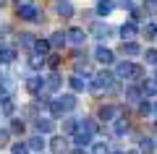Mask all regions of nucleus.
I'll use <instances>...</instances> for the list:
<instances>
[{
    "mask_svg": "<svg viewBox=\"0 0 157 154\" xmlns=\"http://www.w3.org/2000/svg\"><path fill=\"white\" fill-rule=\"evenodd\" d=\"M113 76H115V81L118 78H121V81H128V78H139L141 76V68L136 66V63H118L115 66V73H113Z\"/></svg>",
    "mask_w": 157,
    "mask_h": 154,
    "instance_id": "f257e3e1",
    "label": "nucleus"
},
{
    "mask_svg": "<svg viewBox=\"0 0 157 154\" xmlns=\"http://www.w3.org/2000/svg\"><path fill=\"white\" fill-rule=\"evenodd\" d=\"M113 86H115V76H113L110 71H100L94 76V86H92V92H94V94L113 92Z\"/></svg>",
    "mask_w": 157,
    "mask_h": 154,
    "instance_id": "f03ea898",
    "label": "nucleus"
},
{
    "mask_svg": "<svg viewBox=\"0 0 157 154\" xmlns=\"http://www.w3.org/2000/svg\"><path fill=\"white\" fill-rule=\"evenodd\" d=\"M94 58H97V63H105V66L115 63V52H113V50H107L105 44H97V47H94Z\"/></svg>",
    "mask_w": 157,
    "mask_h": 154,
    "instance_id": "7ed1b4c3",
    "label": "nucleus"
},
{
    "mask_svg": "<svg viewBox=\"0 0 157 154\" xmlns=\"http://www.w3.org/2000/svg\"><path fill=\"white\" fill-rule=\"evenodd\" d=\"M66 42H71V44H84V42H86V32H84L81 26L68 29V32H66Z\"/></svg>",
    "mask_w": 157,
    "mask_h": 154,
    "instance_id": "20e7f679",
    "label": "nucleus"
},
{
    "mask_svg": "<svg viewBox=\"0 0 157 154\" xmlns=\"http://www.w3.org/2000/svg\"><path fill=\"white\" fill-rule=\"evenodd\" d=\"M144 94H141V86H136V84H131V86H126V99H128L131 105H141L144 102Z\"/></svg>",
    "mask_w": 157,
    "mask_h": 154,
    "instance_id": "39448f33",
    "label": "nucleus"
},
{
    "mask_svg": "<svg viewBox=\"0 0 157 154\" xmlns=\"http://www.w3.org/2000/svg\"><path fill=\"white\" fill-rule=\"evenodd\" d=\"M18 16L26 18V21H37V18H42V13H39L34 6H18Z\"/></svg>",
    "mask_w": 157,
    "mask_h": 154,
    "instance_id": "423d86ee",
    "label": "nucleus"
},
{
    "mask_svg": "<svg viewBox=\"0 0 157 154\" xmlns=\"http://www.w3.org/2000/svg\"><path fill=\"white\" fill-rule=\"evenodd\" d=\"M26 92L29 94H42V92H45V81H42L39 76H32L26 81Z\"/></svg>",
    "mask_w": 157,
    "mask_h": 154,
    "instance_id": "0eeeda50",
    "label": "nucleus"
},
{
    "mask_svg": "<svg viewBox=\"0 0 157 154\" xmlns=\"http://www.w3.org/2000/svg\"><path fill=\"white\" fill-rule=\"evenodd\" d=\"M118 112H121V107H115V105H102L97 115H100V120H113Z\"/></svg>",
    "mask_w": 157,
    "mask_h": 154,
    "instance_id": "6e6552de",
    "label": "nucleus"
},
{
    "mask_svg": "<svg viewBox=\"0 0 157 154\" xmlns=\"http://www.w3.org/2000/svg\"><path fill=\"white\" fill-rule=\"evenodd\" d=\"M68 86H71L73 92H86V89H89V84H86V78H81V76H76V73H73V76L68 78Z\"/></svg>",
    "mask_w": 157,
    "mask_h": 154,
    "instance_id": "1a4fd4ad",
    "label": "nucleus"
},
{
    "mask_svg": "<svg viewBox=\"0 0 157 154\" xmlns=\"http://www.w3.org/2000/svg\"><path fill=\"white\" fill-rule=\"evenodd\" d=\"M97 128H100V126H97V123L92 120V118H84V120L78 123V131H81V133H86V136H94V133H97Z\"/></svg>",
    "mask_w": 157,
    "mask_h": 154,
    "instance_id": "9d476101",
    "label": "nucleus"
},
{
    "mask_svg": "<svg viewBox=\"0 0 157 154\" xmlns=\"http://www.w3.org/2000/svg\"><path fill=\"white\" fill-rule=\"evenodd\" d=\"M16 60V50L13 47H0V66H11Z\"/></svg>",
    "mask_w": 157,
    "mask_h": 154,
    "instance_id": "9b49d317",
    "label": "nucleus"
},
{
    "mask_svg": "<svg viewBox=\"0 0 157 154\" xmlns=\"http://www.w3.org/2000/svg\"><path fill=\"white\" fill-rule=\"evenodd\" d=\"M92 34H94L97 39H105V37H110V34H113V29L107 26V24H102V21H97L94 26H92Z\"/></svg>",
    "mask_w": 157,
    "mask_h": 154,
    "instance_id": "f8f14e48",
    "label": "nucleus"
},
{
    "mask_svg": "<svg viewBox=\"0 0 157 154\" xmlns=\"http://www.w3.org/2000/svg\"><path fill=\"white\" fill-rule=\"evenodd\" d=\"M34 126H37V133L42 136V133H52V128H55V123H52L50 118H39V120L34 123Z\"/></svg>",
    "mask_w": 157,
    "mask_h": 154,
    "instance_id": "ddd939ff",
    "label": "nucleus"
},
{
    "mask_svg": "<svg viewBox=\"0 0 157 154\" xmlns=\"http://www.w3.org/2000/svg\"><path fill=\"white\" fill-rule=\"evenodd\" d=\"M0 112H3V115H13V112H16V102H13L11 97H3L0 99Z\"/></svg>",
    "mask_w": 157,
    "mask_h": 154,
    "instance_id": "4468645a",
    "label": "nucleus"
},
{
    "mask_svg": "<svg viewBox=\"0 0 157 154\" xmlns=\"http://www.w3.org/2000/svg\"><path fill=\"white\" fill-rule=\"evenodd\" d=\"M58 102H60V107H63V112H71L73 107H76V97H73V94H63V97L58 99Z\"/></svg>",
    "mask_w": 157,
    "mask_h": 154,
    "instance_id": "2eb2a0df",
    "label": "nucleus"
},
{
    "mask_svg": "<svg viewBox=\"0 0 157 154\" xmlns=\"http://www.w3.org/2000/svg\"><path fill=\"white\" fill-rule=\"evenodd\" d=\"M26 146L32 149V152H39V154H42V149H45V138L37 133V136H32V138L26 141Z\"/></svg>",
    "mask_w": 157,
    "mask_h": 154,
    "instance_id": "dca6fc26",
    "label": "nucleus"
},
{
    "mask_svg": "<svg viewBox=\"0 0 157 154\" xmlns=\"http://www.w3.org/2000/svg\"><path fill=\"white\" fill-rule=\"evenodd\" d=\"M121 50H123V55H128V58H134V55H139V52H141V47L136 42H123V44H121Z\"/></svg>",
    "mask_w": 157,
    "mask_h": 154,
    "instance_id": "f3484780",
    "label": "nucleus"
},
{
    "mask_svg": "<svg viewBox=\"0 0 157 154\" xmlns=\"http://www.w3.org/2000/svg\"><path fill=\"white\" fill-rule=\"evenodd\" d=\"M121 37H123V42H131V39L136 37V26L134 24H123V26H121Z\"/></svg>",
    "mask_w": 157,
    "mask_h": 154,
    "instance_id": "a211bd4d",
    "label": "nucleus"
},
{
    "mask_svg": "<svg viewBox=\"0 0 157 154\" xmlns=\"http://www.w3.org/2000/svg\"><path fill=\"white\" fill-rule=\"evenodd\" d=\"M50 149H52V152H55V154H63V152H66V149H68V144H66V138L55 136V138H52V141H50Z\"/></svg>",
    "mask_w": 157,
    "mask_h": 154,
    "instance_id": "6ab92c4d",
    "label": "nucleus"
},
{
    "mask_svg": "<svg viewBox=\"0 0 157 154\" xmlns=\"http://www.w3.org/2000/svg\"><path fill=\"white\" fill-rule=\"evenodd\" d=\"M50 50H52V47H50V42H47V39H37V42H34V52H37V55L45 58Z\"/></svg>",
    "mask_w": 157,
    "mask_h": 154,
    "instance_id": "aec40b11",
    "label": "nucleus"
},
{
    "mask_svg": "<svg viewBox=\"0 0 157 154\" xmlns=\"http://www.w3.org/2000/svg\"><path fill=\"white\" fill-rule=\"evenodd\" d=\"M155 149H157V146H155V141H152V138H147V136L139 138V152H141V154H152Z\"/></svg>",
    "mask_w": 157,
    "mask_h": 154,
    "instance_id": "412c9836",
    "label": "nucleus"
},
{
    "mask_svg": "<svg viewBox=\"0 0 157 154\" xmlns=\"http://www.w3.org/2000/svg\"><path fill=\"white\" fill-rule=\"evenodd\" d=\"M110 13H113L110 0H97V16H110Z\"/></svg>",
    "mask_w": 157,
    "mask_h": 154,
    "instance_id": "4be33fe9",
    "label": "nucleus"
},
{
    "mask_svg": "<svg viewBox=\"0 0 157 154\" xmlns=\"http://www.w3.org/2000/svg\"><path fill=\"white\" fill-rule=\"evenodd\" d=\"M45 84H47V86H45V92H58V89H60V84H63V81H60V76H58V73H52V76L47 78Z\"/></svg>",
    "mask_w": 157,
    "mask_h": 154,
    "instance_id": "5701e85b",
    "label": "nucleus"
},
{
    "mask_svg": "<svg viewBox=\"0 0 157 154\" xmlns=\"http://www.w3.org/2000/svg\"><path fill=\"white\" fill-rule=\"evenodd\" d=\"M73 141H76V146H78V149H84V146H89V141H92V136H86V133H81V131H76V133H73Z\"/></svg>",
    "mask_w": 157,
    "mask_h": 154,
    "instance_id": "b1692460",
    "label": "nucleus"
},
{
    "mask_svg": "<svg viewBox=\"0 0 157 154\" xmlns=\"http://www.w3.org/2000/svg\"><path fill=\"white\" fill-rule=\"evenodd\" d=\"M47 42H50V47H63L66 44V32H55Z\"/></svg>",
    "mask_w": 157,
    "mask_h": 154,
    "instance_id": "393cba45",
    "label": "nucleus"
},
{
    "mask_svg": "<svg viewBox=\"0 0 157 154\" xmlns=\"http://www.w3.org/2000/svg\"><path fill=\"white\" fill-rule=\"evenodd\" d=\"M18 42H21V47H26V50H32L34 47V34H29V32H24V34H18Z\"/></svg>",
    "mask_w": 157,
    "mask_h": 154,
    "instance_id": "a878e982",
    "label": "nucleus"
},
{
    "mask_svg": "<svg viewBox=\"0 0 157 154\" xmlns=\"http://www.w3.org/2000/svg\"><path fill=\"white\" fill-rule=\"evenodd\" d=\"M81 73H84V76H89V73H92V66H89L86 60H81V58H78V60H76V76H81Z\"/></svg>",
    "mask_w": 157,
    "mask_h": 154,
    "instance_id": "bb28decb",
    "label": "nucleus"
},
{
    "mask_svg": "<svg viewBox=\"0 0 157 154\" xmlns=\"http://www.w3.org/2000/svg\"><path fill=\"white\" fill-rule=\"evenodd\" d=\"M113 133H115V136H123V133H128V120H123V118H121V120H115Z\"/></svg>",
    "mask_w": 157,
    "mask_h": 154,
    "instance_id": "cd10ccee",
    "label": "nucleus"
},
{
    "mask_svg": "<svg viewBox=\"0 0 157 154\" xmlns=\"http://www.w3.org/2000/svg\"><path fill=\"white\" fill-rule=\"evenodd\" d=\"M141 94H147V97L157 94V81H144L141 84Z\"/></svg>",
    "mask_w": 157,
    "mask_h": 154,
    "instance_id": "c85d7f7f",
    "label": "nucleus"
},
{
    "mask_svg": "<svg viewBox=\"0 0 157 154\" xmlns=\"http://www.w3.org/2000/svg\"><path fill=\"white\" fill-rule=\"evenodd\" d=\"M58 13H60L63 18L73 16V6H71V3H58Z\"/></svg>",
    "mask_w": 157,
    "mask_h": 154,
    "instance_id": "c756f323",
    "label": "nucleus"
},
{
    "mask_svg": "<svg viewBox=\"0 0 157 154\" xmlns=\"http://www.w3.org/2000/svg\"><path fill=\"white\" fill-rule=\"evenodd\" d=\"M141 34H144L147 39H155V37H157V26H155L152 21H149V24H144V29H141Z\"/></svg>",
    "mask_w": 157,
    "mask_h": 154,
    "instance_id": "7c9ffc66",
    "label": "nucleus"
},
{
    "mask_svg": "<svg viewBox=\"0 0 157 154\" xmlns=\"http://www.w3.org/2000/svg\"><path fill=\"white\" fill-rule=\"evenodd\" d=\"M47 107H50V115H52V118H60V115H63V107H60V102H58V99H52Z\"/></svg>",
    "mask_w": 157,
    "mask_h": 154,
    "instance_id": "2f4dec72",
    "label": "nucleus"
},
{
    "mask_svg": "<svg viewBox=\"0 0 157 154\" xmlns=\"http://www.w3.org/2000/svg\"><path fill=\"white\" fill-rule=\"evenodd\" d=\"M144 13L157 16V0H144Z\"/></svg>",
    "mask_w": 157,
    "mask_h": 154,
    "instance_id": "473e14b6",
    "label": "nucleus"
},
{
    "mask_svg": "<svg viewBox=\"0 0 157 154\" xmlns=\"http://www.w3.org/2000/svg\"><path fill=\"white\" fill-rule=\"evenodd\" d=\"M92 154H110V146H107L105 141H100V144H94V149H92Z\"/></svg>",
    "mask_w": 157,
    "mask_h": 154,
    "instance_id": "72a5a7b5",
    "label": "nucleus"
},
{
    "mask_svg": "<svg viewBox=\"0 0 157 154\" xmlns=\"http://www.w3.org/2000/svg\"><path fill=\"white\" fill-rule=\"evenodd\" d=\"M11 152L13 154H29V146L24 141H18V144H13V146H11Z\"/></svg>",
    "mask_w": 157,
    "mask_h": 154,
    "instance_id": "f704fd0d",
    "label": "nucleus"
},
{
    "mask_svg": "<svg viewBox=\"0 0 157 154\" xmlns=\"http://www.w3.org/2000/svg\"><path fill=\"white\" fill-rule=\"evenodd\" d=\"M24 128H26L24 120H11V128H8V131L11 133H24Z\"/></svg>",
    "mask_w": 157,
    "mask_h": 154,
    "instance_id": "c9c22d12",
    "label": "nucleus"
},
{
    "mask_svg": "<svg viewBox=\"0 0 157 154\" xmlns=\"http://www.w3.org/2000/svg\"><path fill=\"white\" fill-rule=\"evenodd\" d=\"M29 66H32V68H42V66H45V58L34 52V55H32V60H29Z\"/></svg>",
    "mask_w": 157,
    "mask_h": 154,
    "instance_id": "e433bc0d",
    "label": "nucleus"
},
{
    "mask_svg": "<svg viewBox=\"0 0 157 154\" xmlns=\"http://www.w3.org/2000/svg\"><path fill=\"white\" fill-rule=\"evenodd\" d=\"M144 60L149 63V66H157V50H147V52H144Z\"/></svg>",
    "mask_w": 157,
    "mask_h": 154,
    "instance_id": "4c0bfd02",
    "label": "nucleus"
},
{
    "mask_svg": "<svg viewBox=\"0 0 157 154\" xmlns=\"http://www.w3.org/2000/svg\"><path fill=\"white\" fill-rule=\"evenodd\" d=\"M8 89H11V81L8 78H0V99L8 97Z\"/></svg>",
    "mask_w": 157,
    "mask_h": 154,
    "instance_id": "58836bf2",
    "label": "nucleus"
},
{
    "mask_svg": "<svg viewBox=\"0 0 157 154\" xmlns=\"http://www.w3.org/2000/svg\"><path fill=\"white\" fill-rule=\"evenodd\" d=\"M8 141H11V131L8 128H0V146H6Z\"/></svg>",
    "mask_w": 157,
    "mask_h": 154,
    "instance_id": "ea45409f",
    "label": "nucleus"
},
{
    "mask_svg": "<svg viewBox=\"0 0 157 154\" xmlns=\"http://www.w3.org/2000/svg\"><path fill=\"white\" fill-rule=\"evenodd\" d=\"M63 131H66V133H76V123H73V120H66V123H63Z\"/></svg>",
    "mask_w": 157,
    "mask_h": 154,
    "instance_id": "a19ab883",
    "label": "nucleus"
},
{
    "mask_svg": "<svg viewBox=\"0 0 157 154\" xmlns=\"http://www.w3.org/2000/svg\"><path fill=\"white\" fill-rule=\"evenodd\" d=\"M139 112H141V115H149V112H152V105H149V102H141Z\"/></svg>",
    "mask_w": 157,
    "mask_h": 154,
    "instance_id": "79ce46f5",
    "label": "nucleus"
},
{
    "mask_svg": "<svg viewBox=\"0 0 157 154\" xmlns=\"http://www.w3.org/2000/svg\"><path fill=\"white\" fill-rule=\"evenodd\" d=\"M118 8H126V11H128V8H131V0H118Z\"/></svg>",
    "mask_w": 157,
    "mask_h": 154,
    "instance_id": "37998d69",
    "label": "nucleus"
},
{
    "mask_svg": "<svg viewBox=\"0 0 157 154\" xmlns=\"http://www.w3.org/2000/svg\"><path fill=\"white\" fill-rule=\"evenodd\" d=\"M47 63H50V66H52V68H55V66H58V63H60V58H58V55H50V60H47Z\"/></svg>",
    "mask_w": 157,
    "mask_h": 154,
    "instance_id": "c03bdc74",
    "label": "nucleus"
},
{
    "mask_svg": "<svg viewBox=\"0 0 157 154\" xmlns=\"http://www.w3.org/2000/svg\"><path fill=\"white\" fill-rule=\"evenodd\" d=\"M73 154H84V149H76V152H73Z\"/></svg>",
    "mask_w": 157,
    "mask_h": 154,
    "instance_id": "a18cd8bd",
    "label": "nucleus"
},
{
    "mask_svg": "<svg viewBox=\"0 0 157 154\" xmlns=\"http://www.w3.org/2000/svg\"><path fill=\"white\" fill-rule=\"evenodd\" d=\"M152 112H157V102H155V107H152Z\"/></svg>",
    "mask_w": 157,
    "mask_h": 154,
    "instance_id": "49530a36",
    "label": "nucleus"
},
{
    "mask_svg": "<svg viewBox=\"0 0 157 154\" xmlns=\"http://www.w3.org/2000/svg\"><path fill=\"white\" fill-rule=\"evenodd\" d=\"M152 81H157V71H155V78H152Z\"/></svg>",
    "mask_w": 157,
    "mask_h": 154,
    "instance_id": "de8ad7c7",
    "label": "nucleus"
},
{
    "mask_svg": "<svg viewBox=\"0 0 157 154\" xmlns=\"http://www.w3.org/2000/svg\"><path fill=\"white\" fill-rule=\"evenodd\" d=\"M110 154H123V152H110Z\"/></svg>",
    "mask_w": 157,
    "mask_h": 154,
    "instance_id": "09e8293b",
    "label": "nucleus"
},
{
    "mask_svg": "<svg viewBox=\"0 0 157 154\" xmlns=\"http://www.w3.org/2000/svg\"><path fill=\"white\" fill-rule=\"evenodd\" d=\"M0 47H3V37H0Z\"/></svg>",
    "mask_w": 157,
    "mask_h": 154,
    "instance_id": "8fccbe9b",
    "label": "nucleus"
},
{
    "mask_svg": "<svg viewBox=\"0 0 157 154\" xmlns=\"http://www.w3.org/2000/svg\"><path fill=\"white\" fill-rule=\"evenodd\" d=\"M58 3H68V0H58Z\"/></svg>",
    "mask_w": 157,
    "mask_h": 154,
    "instance_id": "3c124183",
    "label": "nucleus"
},
{
    "mask_svg": "<svg viewBox=\"0 0 157 154\" xmlns=\"http://www.w3.org/2000/svg\"><path fill=\"white\" fill-rule=\"evenodd\" d=\"M155 131H157V120H155Z\"/></svg>",
    "mask_w": 157,
    "mask_h": 154,
    "instance_id": "603ef678",
    "label": "nucleus"
},
{
    "mask_svg": "<svg viewBox=\"0 0 157 154\" xmlns=\"http://www.w3.org/2000/svg\"><path fill=\"white\" fill-rule=\"evenodd\" d=\"M131 154H141V152H131Z\"/></svg>",
    "mask_w": 157,
    "mask_h": 154,
    "instance_id": "864d4df0",
    "label": "nucleus"
},
{
    "mask_svg": "<svg viewBox=\"0 0 157 154\" xmlns=\"http://www.w3.org/2000/svg\"><path fill=\"white\" fill-rule=\"evenodd\" d=\"M42 154H45V152H42Z\"/></svg>",
    "mask_w": 157,
    "mask_h": 154,
    "instance_id": "5fc2aeb1",
    "label": "nucleus"
}]
</instances>
